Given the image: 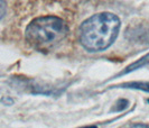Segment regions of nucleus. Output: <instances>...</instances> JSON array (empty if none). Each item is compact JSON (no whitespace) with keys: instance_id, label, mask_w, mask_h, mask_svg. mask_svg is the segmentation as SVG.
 <instances>
[{"instance_id":"4","label":"nucleus","mask_w":149,"mask_h":128,"mask_svg":"<svg viewBox=\"0 0 149 128\" xmlns=\"http://www.w3.org/2000/svg\"><path fill=\"white\" fill-rule=\"evenodd\" d=\"M147 64H149V53L148 54H146L145 56H142L141 59H139L138 61L134 62L132 64L128 65L127 68L125 69L123 71H121L119 74L116 76V78L121 76H125V74H127V73H130V72L134 71V70H138V69H140V68H143V66H146Z\"/></svg>"},{"instance_id":"1","label":"nucleus","mask_w":149,"mask_h":128,"mask_svg":"<svg viewBox=\"0 0 149 128\" xmlns=\"http://www.w3.org/2000/svg\"><path fill=\"white\" fill-rule=\"evenodd\" d=\"M119 17L111 13H100L83 22L79 39L89 52H102L113 44L120 30Z\"/></svg>"},{"instance_id":"7","label":"nucleus","mask_w":149,"mask_h":128,"mask_svg":"<svg viewBox=\"0 0 149 128\" xmlns=\"http://www.w3.org/2000/svg\"><path fill=\"white\" fill-rule=\"evenodd\" d=\"M6 2L3 0H0V19L6 14Z\"/></svg>"},{"instance_id":"3","label":"nucleus","mask_w":149,"mask_h":128,"mask_svg":"<svg viewBox=\"0 0 149 128\" xmlns=\"http://www.w3.org/2000/svg\"><path fill=\"white\" fill-rule=\"evenodd\" d=\"M127 35H130V41L138 43H149V26L138 25L136 27H130L127 30Z\"/></svg>"},{"instance_id":"5","label":"nucleus","mask_w":149,"mask_h":128,"mask_svg":"<svg viewBox=\"0 0 149 128\" xmlns=\"http://www.w3.org/2000/svg\"><path fill=\"white\" fill-rule=\"evenodd\" d=\"M122 87L123 88H130V89H136V90H141V91H145V92H149V82L125 83Z\"/></svg>"},{"instance_id":"2","label":"nucleus","mask_w":149,"mask_h":128,"mask_svg":"<svg viewBox=\"0 0 149 128\" xmlns=\"http://www.w3.org/2000/svg\"><path fill=\"white\" fill-rule=\"evenodd\" d=\"M67 24L57 16H43L31 20L25 31L30 46L38 51H51L67 37Z\"/></svg>"},{"instance_id":"6","label":"nucleus","mask_w":149,"mask_h":128,"mask_svg":"<svg viewBox=\"0 0 149 128\" xmlns=\"http://www.w3.org/2000/svg\"><path fill=\"white\" fill-rule=\"evenodd\" d=\"M128 105H129L128 100H126V99H119V100L116 102V105L113 106L112 110H113V111H122V110H125V109L127 108Z\"/></svg>"},{"instance_id":"9","label":"nucleus","mask_w":149,"mask_h":128,"mask_svg":"<svg viewBox=\"0 0 149 128\" xmlns=\"http://www.w3.org/2000/svg\"><path fill=\"white\" fill-rule=\"evenodd\" d=\"M147 102H148V104H149V99H148V100H147Z\"/></svg>"},{"instance_id":"8","label":"nucleus","mask_w":149,"mask_h":128,"mask_svg":"<svg viewBox=\"0 0 149 128\" xmlns=\"http://www.w3.org/2000/svg\"><path fill=\"white\" fill-rule=\"evenodd\" d=\"M134 127H148L147 125H142V124H138V125H134Z\"/></svg>"}]
</instances>
